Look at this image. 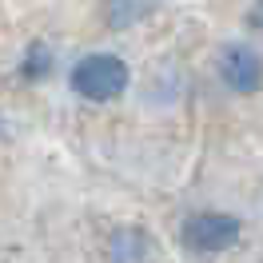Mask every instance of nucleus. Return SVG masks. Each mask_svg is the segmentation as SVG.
Instances as JSON below:
<instances>
[{"label":"nucleus","mask_w":263,"mask_h":263,"mask_svg":"<svg viewBox=\"0 0 263 263\" xmlns=\"http://www.w3.org/2000/svg\"><path fill=\"white\" fill-rule=\"evenodd\" d=\"M72 88L84 100L108 104V100H116L128 88V64L120 56H112V52H92V56H84L80 64L72 68Z\"/></svg>","instance_id":"nucleus-1"},{"label":"nucleus","mask_w":263,"mask_h":263,"mask_svg":"<svg viewBox=\"0 0 263 263\" xmlns=\"http://www.w3.org/2000/svg\"><path fill=\"white\" fill-rule=\"evenodd\" d=\"M239 231H243V223H239L235 215H228V212H196V215H187L180 239H183V247H187V251L215 255V251L235 247Z\"/></svg>","instance_id":"nucleus-2"},{"label":"nucleus","mask_w":263,"mask_h":263,"mask_svg":"<svg viewBox=\"0 0 263 263\" xmlns=\"http://www.w3.org/2000/svg\"><path fill=\"white\" fill-rule=\"evenodd\" d=\"M219 76H223V84H228L231 92H243V96L259 92V84H263L259 52L247 48V44H228V48L219 52Z\"/></svg>","instance_id":"nucleus-3"},{"label":"nucleus","mask_w":263,"mask_h":263,"mask_svg":"<svg viewBox=\"0 0 263 263\" xmlns=\"http://www.w3.org/2000/svg\"><path fill=\"white\" fill-rule=\"evenodd\" d=\"M156 243L144 228H120L108 239V263H152Z\"/></svg>","instance_id":"nucleus-4"},{"label":"nucleus","mask_w":263,"mask_h":263,"mask_svg":"<svg viewBox=\"0 0 263 263\" xmlns=\"http://www.w3.org/2000/svg\"><path fill=\"white\" fill-rule=\"evenodd\" d=\"M156 8V0H108V24L112 28H128L136 20H144Z\"/></svg>","instance_id":"nucleus-5"},{"label":"nucleus","mask_w":263,"mask_h":263,"mask_svg":"<svg viewBox=\"0 0 263 263\" xmlns=\"http://www.w3.org/2000/svg\"><path fill=\"white\" fill-rule=\"evenodd\" d=\"M52 68V56H48V48H40V44H36V48H28V60H24V76H44V72H48Z\"/></svg>","instance_id":"nucleus-6"},{"label":"nucleus","mask_w":263,"mask_h":263,"mask_svg":"<svg viewBox=\"0 0 263 263\" xmlns=\"http://www.w3.org/2000/svg\"><path fill=\"white\" fill-rule=\"evenodd\" d=\"M247 24H251L255 32H263V0H255V4H251V12H247Z\"/></svg>","instance_id":"nucleus-7"}]
</instances>
